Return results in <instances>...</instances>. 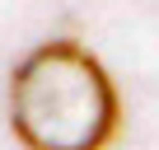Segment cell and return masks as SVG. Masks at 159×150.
I'll return each mask as SVG.
<instances>
[{
  "label": "cell",
  "mask_w": 159,
  "mask_h": 150,
  "mask_svg": "<svg viewBox=\"0 0 159 150\" xmlns=\"http://www.w3.org/2000/svg\"><path fill=\"white\" fill-rule=\"evenodd\" d=\"M10 127L24 150H108L122 136V94L89 47L52 38L10 75Z\"/></svg>",
  "instance_id": "obj_1"
}]
</instances>
